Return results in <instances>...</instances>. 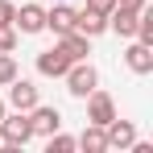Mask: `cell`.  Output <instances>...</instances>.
I'll return each mask as SVG.
<instances>
[{
	"mask_svg": "<svg viewBox=\"0 0 153 153\" xmlns=\"http://www.w3.org/2000/svg\"><path fill=\"white\" fill-rule=\"evenodd\" d=\"M8 103H13L17 112H29V108L37 103V87H33L29 79H13V83H8Z\"/></svg>",
	"mask_w": 153,
	"mask_h": 153,
	"instance_id": "cell-10",
	"label": "cell"
},
{
	"mask_svg": "<svg viewBox=\"0 0 153 153\" xmlns=\"http://www.w3.org/2000/svg\"><path fill=\"white\" fill-rule=\"evenodd\" d=\"M75 145H79V149H87V153H108V132H103L100 124H87Z\"/></svg>",
	"mask_w": 153,
	"mask_h": 153,
	"instance_id": "cell-13",
	"label": "cell"
},
{
	"mask_svg": "<svg viewBox=\"0 0 153 153\" xmlns=\"http://www.w3.org/2000/svg\"><path fill=\"white\" fill-rule=\"evenodd\" d=\"M116 8V0H87V13H95V17H108Z\"/></svg>",
	"mask_w": 153,
	"mask_h": 153,
	"instance_id": "cell-18",
	"label": "cell"
},
{
	"mask_svg": "<svg viewBox=\"0 0 153 153\" xmlns=\"http://www.w3.org/2000/svg\"><path fill=\"white\" fill-rule=\"evenodd\" d=\"M33 141V124H29V112H17V116H0V145L4 149H21Z\"/></svg>",
	"mask_w": 153,
	"mask_h": 153,
	"instance_id": "cell-1",
	"label": "cell"
},
{
	"mask_svg": "<svg viewBox=\"0 0 153 153\" xmlns=\"http://www.w3.org/2000/svg\"><path fill=\"white\" fill-rule=\"evenodd\" d=\"M46 29H50L54 37H62V33H71V29H75V8H71L66 0H58L54 8H46Z\"/></svg>",
	"mask_w": 153,
	"mask_h": 153,
	"instance_id": "cell-7",
	"label": "cell"
},
{
	"mask_svg": "<svg viewBox=\"0 0 153 153\" xmlns=\"http://www.w3.org/2000/svg\"><path fill=\"white\" fill-rule=\"evenodd\" d=\"M103 132H108V149H132V141H137L132 120H120V116H112L103 124Z\"/></svg>",
	"mask_w": 153,
	"mask_h": 153,
	"instance_id": "cell-6",
	"label": "cell"
},
{
	"mask_svg": "<svg viewBox=\"0 0 153 153\" xmlns=\"http://www.w3.org/2000/svg\"><path fill=\"white\" fill-rule=\"evenodd\" d=\"M46 149H50V153H71V149H79V145H75V137H66V132L58 128V132L46 137Z\"/></svg>",
	"mask_w": 153,
	"mask_h": 153,
	"instance_id": "cell-15",
	"label": "cell"
},
{
	"mask_svg": "<svg viewBox=\"0 0 153 153\" xmlns=\"http://www.w3.org/2000/svg\"><path fill=\"white\" fill-rule=\"evenodd\" d=\"M0 50L4 54L17 50V25H13V21H0Z\"/></svg>",
	"mask_w": 153,
	"mask_h": 153,
	"instance_id": "cell-16",
	"label": "cell"
},
{
	"mask_svg": "<svg viewBox=\"0 0 153 153\" xmlns=\"http://www.w3.org/2000/svg\"><path fill=\"white\" fill-rule=\"evenodd\" d=\"M124 62H128V71H132V75H149V71H153V46L132 42L128 54H124Z\"/></svg>",
	"mask_w": 153,
	"mask_h": 153,
	"instance_id": "cell-11",
	"label": "cell"
},
{
	"mask_svg": "<svg viewBox=\"0 0 153 153\" xmlns=\"http://www.w3.org/2000/svg\"><path fill=\"white\" fill-rule=\"evenodd\" d=\"M58 50L66 54L71 62H83V58L91 54V37H83L79 29H71V33H62V37H58Z\"/></svg>",
	"mask_w": 153,
	"mask_h": 153,
	"instance_id": "cell-9",
	"label": "cell"
},
{
	"mask_svg": "<svg viewBox=\"0 0 153 153\" xmlns=\"http://www.w3.org/2000/svg\"><path fill=\"white\" fill-rule=\"evenodd\" d=\"M13 79H17V62H13V54L0 50V87H8Z\"/></svg>",
	"mask_w": 153,
	"mask_h": 153,
	"instance_id": "cell-17",
	"label": "cell"
},
{
	"mask_svg": "<svg viewBox=\"0 0 153 153\" xmlns=\"http://www.w3.org/2000/svg\"><path fill=\"white\" fill-rule=\"evenodd\" d=\"M4 112H8V103H4V100H0V116H4Z\"/></svg>",
	"mask_w": 153,
	"mask_h": 153,
	"instance_id": "cell-21",
	"label": "cell"
},
{
	"mask_svg": "<svg viewBox=\"0 0 153 153\" xmlns=\"http://www.w3.org/2000/svg\"><path fill=\"white\" fill-rule=\"evenodd\" d=\"M54 4H58V0H54Z\"/></svg>",
	"mask_w": 153,
	"mask_h": 153,
	"instance_id": "cell-22",
	"label": "cell"
},
{
	"mask_svg": "<svg viewBox=\"0 0 153 153\" xmlns=\"http://www.w3.org/2000/svg\"><path fill=\"white\" fill-rule=\"evenodd\" d=\"M66 71H71V58L58 50V46H54V50H46V54H37V75H46V79H62Z\"/></svg>",
	"mask_w": 153,
	"mask_h": 153,
	"instance_id": "cell-8",
	"label": "cell"
},
{
	"mask_svg": "<svg viewBox=\"0 0 153 153\" xmlns=\"http://www.w3.org/2000/svg\"><path fill=\"white\" fill-rule=\"evenodd\" d=\"M13 25H17V33H42L46 29V8L42 4H21L13 13Z\"/></svg>",
	"mask_w": 153,
	"mask_h": 153,
	"instance_id": "cell-5",
	"label": "cell"
},
{
	"mask_svg": "<svg viewBox=\"0 0 153 153\" xmlns=\"http://www.w3.org/2000/svg\"><path fill=\"white\" fill-rule=\"evenodd\" d=\"M116 4H120V8H132V13H141V8H145L149 0H116Z\"/></svg>",
	"mask_w": 153,
	"mask_h": 153,
	"instance_id": "cell-20",
	"label": "cell"
},
{
	"mask_svg": "<svg viewBox=\"0 0 153 153\" xmlns=\"http://www.w3.org/2000/svg\"><path fill=\"white\" fill-rule=\"evenodd\" d=\"M137 21H141V13H132V8H120V4L108 13V29H116L120 37H132V33H137Z\"/></svg>",
	"mask_w": 153,
	"mask_h": 153,
	"instance_id": "cell-12",
	"label": "cell"
},
{
	"mask_svg": "<svg viewBox=\"0 0 153 153\" xmlns=\"http://www.w3.org/2000/svg\"><path fill=\"white\" fill-rule=\"evenodd\" d=\"M13 13H17V4L13 0H0V21H13Z\"/></svg>",
	"mask_w": 153,
	"mask_h": 153,
	"instance_id": "cell-19",
	"label": "cell"
},
{
	"mask_svg": "<svg viewBox=\"0 0 153 153\" xmlns=\"http://www.w3.org/2000/svg\"><path fill=\"white\" fill-rule=\"evenodd\" d=\"M112 116H116V103H112V95L95 87V91L87 95V124H100V128H103Z\"/></svg>",
	"mask_w": 153,
	"mask_h": 153,
	"instance_id": "cell-4",
	"label": "cell"
},
{
	"mask_svg": "<svg viewBox=\"0 0 153 153\" xmlns=\"http://www.w3.org/2000/svg\"><path fill=\"white\" fill-rule=\"evenodd\" d=\"M62 79H66V91H71L75 100H87V95L100 87V71H95L87 58H83V62H71V71H66Z\"/></svg>",
	"mask_w": 153,
	"mask_h": 153,
	"instance_id": "cell-2",
	"label": "cell"
},
{
	"mask_svg": "<svg viewBox=\"0 0 153 153\" xmlns=\"http://www.w3.org/2000/svg\"><path fill=\"white\" fill-rule=\"evenodd\" d=\"M29 124H33V137H50L62 128V112L50 108V103H33L29 108Z\"/></svg>",
	"mask_w": 153,
	"mask_h": 153,
	"instance_id": "cell-3",
	"label": "cell"
},
{
	"mask_svg": "<svg viewBox=\"0 0 153 153\" xmlns=\"http://www.w3.org/2000/svg\"><path fill=\"white\" fill-rule=\"evenodd\" d=\"M75 29L83 33V37H100L103 29H108V17H95V13H75Z\"/></svg>",
	"mask_w": 153,
	"mask_h": 153,
	"instance_id": "cell-14",
	"label": "cell"
}]
</instances>
